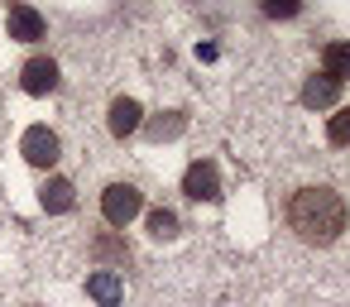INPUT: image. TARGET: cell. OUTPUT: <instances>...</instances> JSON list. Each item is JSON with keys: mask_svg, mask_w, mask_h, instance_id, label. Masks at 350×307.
Segmentation results:
<instances>
[{"mask_svg": "<svg viewBox=\"0 0 350 307\" xmlns=\"http://www.w3.org/2000/svg\"><path fill=\"white\" fill-rule=\"evenodd\" d=\"M139 130H144V135H149L154 144H168V139H178V135L187 130V116H183V111H163V116H154V120H144Z\"/></svg>", "mask_w": 350, "mask_h": 307, "instance_id": "cell-11", "label": "cell"}, {"mask_svg": "<svg viewBox=\"0 0 350 307\" xmlns=\"http://www.w3.org/2000/svg\"><path fill=\"white\" fill-rule=\"evenodd\" d=\"M321 72L345 87V82H350V44H326V49H321Z\"/></svg>", "mask_w": 350, "mask_h": 307, "instance_id": "cell-13", "label": "cell"}, {"mask_svg": "<svg viewBox=\"0 0 350 307\" xmlns=\"http://www.w3.org/2000/svg\"><path fill=\"white\" fill-rule=\"evenodd\" d=\"M336 96H340V82L326 77V72H312L302 82V106L307 111H326V106H336Z\"/></svg>", "mask_w": 350, "mask_h": 307, "instance_id": "cell-9", "label": "cell"}, {"mask_svg": "<svg viewBox=\"0 0 350 307\" xmlns=\"http://www.w3.org/2000/svg\"><path fill=\"white\" fill-rule=\"evenodd\" d=\"M197 58L202 63H216V44H197Z\"/></svg>", "mask_w": 350, "mask_h": 307, "instance_id": "cell-17", "label": "cell"}, {"mask_svg": "<svg viewBox=\"0 0 350 307\" xmlns=\"http://www.w3.org/2000/svg\"><path fill=\"white\" fill-rule=\"evenodd\" d=\"M149 235H154V240H178V235H183V221H178L168 206H154V211H149Z\"/></svg>", "mask_w": 350, "mask_h": 307, "instance_id": "cell-14", "label": "cell"}, {"mask_svg": "<svg viewBox=\"0 0 350 307\" xmlns=\"http://www.w3.org/2000/svg\"><path fill=\"white\" fill-rule=\"evenodd\" d=\"M20 154H25V163H34V168H53V163L63 159V139H58L49 125H29V130L20 135Z\"/></svg>", "mask_w": 350, "mask_h": 307, "instance_id": "cell-3", "label": "cell"}, {"mask_svg": "<svg viewBox=\"0 0 350 307\" xmlns=\"http://www.w3.org/2000/svg\"><path fill=\"white\" fill-rule=\"evenodd\" d=\"M20 87H25L29 96L58 92V63H53V58H29V63L20 68Z\"/></svg>", "mask_w": 350, "mask_h": 307, "instance_id": "cell-7", "label": "cell"}, {"mask_svg": "<svg viewBox=\"0 0 350 307\" xmlns=\"http://www.w3.org/2000/svg\"><path fill=\"white\" fill-rule=\"evenodd\" d=\"M87 297H92L96 307H120V297H125L120 273H116V269H92V273H87Z\"/></svg>", "mask_w": 350, "mask_h": 307, "instance_id": "cell-8", "label": "cell"}, {"mask_svg": "<svg viewBox=\"0 0 350 307\" xmlns=\"http://www.w3.org/2000/svg\"><path fill=\"white\" fill-rule=\"evenodd\" d=\"M259 10L269 20H297L302 15V0H259Z\"/></svg>", "mask_w": 350, "mask_h": 307, "instance_id": "cell-16", "label": "cell"}, {"mask_svg": "<svg viewBox=\"0 0 350 307\" xmlns=\"http://www.w3.org/2000/svg\"><path fill=\"white\" fill-rule=\"evenodd\" d=\"M326 139H331L336 149H350V106H340V111L326 120Z\"/></svg>", "mask_w": 350, "mask_h": 307, "instance_id": "cell-15", "label": "cell"}, {"mask_svg": "<svg viewBox=\"0 0 350 307\" xmlns=\"http://www.w3.org/2000/svg\"><path fill=\"white\" fill-rule=\"evenodd\" d=\"M183 192H187L192 202H221V168H216L211 159L187 163V173H183Z\"/></svg>", "mask_w": 350, "mask_h": 307, "instance_id": "cell-4", "label": "cell"}, {"mask_svg": "<svg viewBox=\"0 0 350 307\" xmlns=\"http://www.w3.org/2000/svg\"><path fill=\"white\" fill-rule=\"evenodd\" d=\"M5 29H10V39H20V44H39V39L49 34L44 15H39L34 5H25V0H15V5H10V15H5Z\"/></svg>", "mask_w": 350, "mask_h": 307, "instance_id": "cell-5", "label": "cell"}, {"mask_svg": "<svg viewBox=\"0 0 350 307\" xmlns=\"http://www.w3.org/2000/svg\"><path fill=\"white\" fill-rule=\"evenodd\" d=\"M139 125H144V106H139L135 96H116L111 111H106V130H111L116 139H130Z\"/></svg>", "mask_w": 350, "mask_h": 307, "instance_id": "cell-6", "label": "cell"}, {"mask_svg": "<svg viewBox=\"0 0 350 307\" xmlns=\"http://www.w3.org/2000/svg\"><path fill=\"white\" fill-rule=\"evenodd\" d=\"M39 206H44L49 216H63V211L77 206V187H72L68 178H49V183L39 187Z\"/></svg>", "mask_w": 350, "mask_h": 307, "instance_id": "cell-10", "label": "cell"}, {"mask_svg": "<svg viewBox=\"0 0 350 307\" xmlns=\"http://www.w3.org/2000/svg\"><path fill=\"white\" fill-rule=\"evenodd\" d=\"M139 211H144V192H139L135 183H111V187L101 192V216H106V226L125 230Z\"/></svg>", "mask_w": 350, "mask_h": 307, "instance_id": "cell-2", "label": "cell"}, {"mask_svg": "<svg viewBox=\"0 0 350 307\" xmlns=\"http://www.w3.org/2000/svg\"><path fill=\"white\" fill-rule=\"evenodd\" d=\"M92 254L101 259V269H116V264H130V245H125L120 235H111V230L92 240Z\"/></svg>", "mask_w": 350, "mask_h": 307, "instance_id": "cell-12", "label": "cell"}, {"mask_svg": "<svg viewBox=\"0 0 350 307\" xmlns=\"http://www.w3.org/2000/svg\"><path fill=\"white\" fill-rule=\"evenodd\" d=\"M350 226V206L336 187L317 183V187H297L288 197V230L307 245H336L340 230Z\"/></svg>", "mask_w": 350, "mask_h": 307, "instance_id": "cell-1", "label": "cell"}]
</instances>
